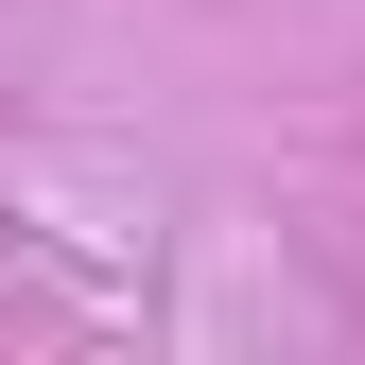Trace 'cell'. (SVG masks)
<instances>
[]
</instances>
